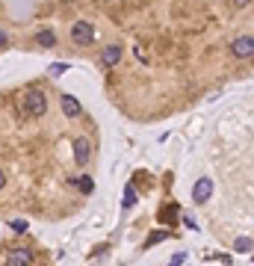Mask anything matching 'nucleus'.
Wrapping results in <instances>:
<instances>
[{
	"instance_id": "obj_1",
	"label": "nucleus",
	"mask_w": 254,
	"mask_h": 266,
	"mask_svg": "<svg viewBox=\"0 0 254 266\" xmlns=\"http://www.w3.org/2000/svg\"><path fill=\"white\" fill-rule=\"evenodd\" d=\"M21 109H24V116H33V119L45 116L48 112V98H45V92L42 89H27L24 95H21Z\"/></svg>"
},
{
	"instance_id": "obj_2",
	"label": "nucleus",
	"mask_w": 254,
	"mask_h": 266,
	"mask_svg": "<svg viewBox=\"0 0 254 266\" xmlns=\"http://www.w3.org/2000/svg\"><path fill=\"white\" fill-rule=\"evenodd\" d=\"M71 42L77 48L92 45V42H95V27L89 24V21H74L71 24Z\"/></svg>"
},
{
	"instance_id": "obj_3",
	"label": "nucleus",
	"mask_w": 254,
	"mask_h": 266,
	"mask_svg": "<svg viewBox=\"0 0 254 266\" xmlns=\"http://www.w3.org/2000/svg\"><path fill=\"white\" fill-rule=\"evenodd\" d=\"M230 53H233L237 60H248V56H254V36H248V33L237 36L233 42H230Z\"/></svg>"
},
{
	"instance_id": "obj_4",
	"label": "nucleus",
	"mask_w": 254,
	"mask_h": 266,
	"mask_svg": "<svg viewBox=\"0 0 254 266\" xmlns=\"http://www.w3.org/2000/svg\"><path fill=\"white\" fill-rule=\"evenodd\" d=\"M33 263V249H12L6 254V266H30Z\"/></svg>"
},
{
	"instance_id": "obj_5",
	"label": "nucleus",
	"mask_w": 254,
	"mask_h": 266,
	"mask_svg": "<svg viewBox=\"0 0 254 266\" xmlns=\"http://www.w3.org/2000/svg\"><path fill=\"white\" fill-rule=\"evenodd\" d=\"M89 157H92V142L83 139V136H80V139H74V160H77L80 166H86Z\"/></svg>"
},
{
	"instance_id": "obj_6",
	"label": "nucleus",
	"mask_w": 254,
	"mask_h": 266,
	"mask_svg": "<svg viewBox=\"0 0 254 266\" xmlns=\"http://www.w3.org/2000/svg\"><path fill=\"white\" fill-rule=\"evenodd\" d=\"M210 195H213V181H210V178H201V181L192 186V198L198 201V204H204Z\"/></svg>"
},
{
	"instance_id": "obj_7",
	"label": "nucleus",
	"mask_w": 254,
	"mask_h": 266,
	"mask_svg": "<svg viewBox=\"0 0 254 266\" xmlns=\"http://www.w3.org/2000/svg\"><path fill=\"white\" fill-rule=\"evenodd\" d=\"M60 107H62V112H65L68 119H77V116L83 112V107H80V101H77L74 95H62V98H60Z\"/></svg>"
},
{
	"instance_id": "obj_8",
	"label": "nucleus",
	"mask_w": 254,
	"mask_h": 266,
	"mask_svg": "<svg viewBox=\"0 0 254 266\" xmlns=\"http://www.w3.org/2000/svg\"><path fill=\"white\" fill-rule=\"evenodd\" d=\"M119 60H121V45H107V48L101 50V62H104L107 68L119 65Z\"/></svg>"
},
{
	"instance_id": "obj_9",
	"label": "nucleus",
	"mask_w": 254,
	"mask_h": 266,
	"mask_svg": "<svg viewBox=\"0 0 254 266\" xmlns=\"http://www.w3.org/2000/svg\"><path fill=\"white\" fill-rule=\"evenodd\" d=\"M36 42L42 45V48H53V45H56V33H53V30H38Z\"/></svg>"
},
{
	"instance_id": "obj_10",
	"label": "nucleus",
	"mask_w": 254,
	"mask_h": 266,
	"mask_svg": "<svg viewBox=\"0 0 254 266\" xmlns=\"http://www.w3.org/2000/svg\"><path fill=\"white\" fill-rule=\"evenodd\" d=\"M124 207H133L136 204V189L133 186H124V201H121Z\"/></svg>"
},
{
	"instance_id": "obj_11",
	"label": "nucleus",
	"mask_w": 254,
	"mask_h": 266,
	"mask_svg": "<svg viewBox=\"0 0 254 266\" xmlns=\"http://www.w3.org/2000/svg\"><path fill=\"white\" fill-rule=\"evenodd\" d=\"M65 71H68V65H65V62H53V65L48 68V74H50V77H62Z\"/></svg>"
},
{
	"instance_id": "obj_12",
	"label": "nucleus",
	"mask_w": 254,
	"mask_h": 266,
	"mask_svg": "<svg viewBox=\"0 0 254 266\" xmlns=\"http://www.w3.org/2000/svg\"><path fill=\"white\" fill-rule=\"evenodd\" d=\"M251 245H254V242L251 240H248V237H240V240H237V242H233V249H237V252H248V249H251Z\"/></svg>"
},
{
	"instance_id": "obj_13",
	"label": "nucleus",
	"mask_w": 254,
	"mask_h": 266,
	"mask_svg": "<svg viewBox=\"0 0 254 266\" xmlns=\"http://www.w3.org/2000/svg\"><path fill=\"white\" fill-rule=\"evenodd\" d=\"M163 240H169V231H154V234L148 237V245H154V242H163Z\"/></svg>"
},
{
	"instance_id": "obj_14",
	"label": "nucleus",
	"mask_w": 254,
	"mask_h": 266,
	"mask_svg": "<svg viewBox=\"0 0 254 266\" xmlns=\"http://www.w3.org/2000/svg\"><path fill=\"white\" fill-rule=\"evenodd\" d=\"M12 231H15V234H24V231H27V222H24V219H15V222H12Z\"/></svg>"
},
{
	"instance_id": "obj_15",
	"label": "nucleus",
	"mask_w": 254,
	"mask_h": 266,
	"mask_svg": "<svg viewBox=\"0 0 254 266\" xmlns=\"http://www.w3.org/2000/svg\"><path fill=\"white\" fill-rule=\"evenodd\" d=\"M74 183H80V186H83V193H92V181H89V178H83V181H74Z\"/></svg>"
},
{
	"instance_id": "obj_16",
	"label": "nucleus",
	"mask_w": 254,
	"mask_h": 266,
	"mask_svg": "<svg viewBox=\"0 0 254 266\" xmlns=\"http://www.w3.org/2000/svg\"><path fill=\"white\" fill-rule=\"evenodd\" d=\"M6 45H9V33H6V30H0V48H6Z\"/></svg>"
},
{
	"instance_id": "obj_17",
	"label": "nucleus",
	"mask_w": 254,
	"mask_h": 266,
	"mask_svg": "<svg viewBox=\"0 0 254 266\" xmlns=\"http://www.w3.org/2000/svg\"><path fill=\"white\" fill-rule=\"evenodd\" d=\"M248 3H251V0H230V6H237V9H245Z\"/></svg>"
},
{
	"instance_id": "obj_18",
	"label": "nucleus",
	"mask_w": 254,
	"mask_h": 266,
	"mask_svg": "<svg viewBox=\"0 0 254 266\" xmlns=\"http://www.w3.org/2000/svg\"><path fill=\"white\" fill-rule=\"evenodd\" d=\"M183 257H186V254H174V257H171V263H169V266H181V263H183Z\"/></svg>"
},
{
	"instance_id": "obj_19",
	"label": "nucleus",
	"mask_w": 254,
	"mask_h": 266,
	"mask_svg": "<svg viewBox=\"0 0 254 266\" xmlns=\"http://www.w3.org/2000/svg\"><path fill=\"white\" fill-rule=\"evenodd\" d=\"M3 186H6V175H3V172H0V189H3Z\"/></svg>"
}]
</instances>
